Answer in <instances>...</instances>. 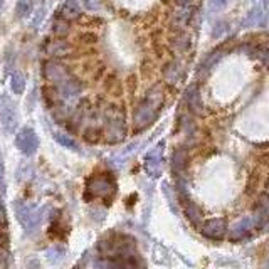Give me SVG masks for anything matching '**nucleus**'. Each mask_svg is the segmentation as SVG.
Instances as JSON below:
<instances>
[{
  "label": "nucleus",
  "instance_id": "obj_1",
  "mask_svg": "<svg viewBox=\"0 0 269 269\" xmlns=\"http://www.w3.org/2000/svg\"><path fill=\"white\" fill-rule=\"evenodd\" d=\"M98 253L105 258H126V256H133L136 249V242L131 236L125 234H114V236L105 237L98 242Z\"/></svg>",
  "mask_w": 269,
  "mask_h": 269
},
{
  "label": "nucleus",
  "instance_id": "obj_2",
  "mask_svg": "<svg viewBox=\"0 0 269 269\" xmlns=\"http://www.w3.org/2000/svg\"><path fill=\"white\" fill-rule=\"evenodd\" d=\"M161 101H163V96L159 89H153L147 95V98L140 103V106L136 108L135 113V125L136 128H147L148 125H152L155 121L157 114H159V109L161 106Z\"/></svg>",
  "mask_w": 269,
  "mask_h": 269
},
{
  "label": "nucleus",
  "instance_id": "obj_3",
  "mask_svg": "<svg viewBox=\"0 0 269 269\" xmlns=\"http://www.w3.org/2000/svg\"><path fill=\"white\" fill-rule=\"evenodd\" d=\"M116 192V183L109 173H96L86 183L84 199L91 200L96 197H113Z\"/></svg>",
  "mask_w": 269,
  "mask_h": 269
},
{
  "label": "nucleus",
  "instance_id": "obj_4",
  "mask_svg": "<svg viewBox=\"0 0 269 269\" xmlns=\"http://www.w3.org/2000/svg\"><path fill=\"white\" fill-rule=\"evenodd\" d=\"M0 123L7 133H14L19 123V114H17L14 101L5 95L0 96Z\"/></svg>",
  "mask_w": 269,
  "mask_h": 269
},
{
  "label": "nucleus",
  "instance_id": "obj_5",
  "mask_svg": "<svg viewBox=\"0 0 269 269\" xmlns=\"http://www.w3.org/2000/svg\"><path fill=\"white\" fill-rule=\"evenodd\" d=\"M177 190H178V200L182 204V209L185 212L187 219H189L194 225H199L200 224V211L197 207V204L190 199L189 192H187V187H185V182L182 178H178L177 182Z\"/></svg>",
  "mask_w": 269,
  "mask_h": 269
},
{
  "label": "nucleus",
  "instance_id": "obj_6",
  "mask_svg": "<svg viewBox=\"0 0 269 269\" xmlns=\"http://www.w3.org/2000/svg\"><path fill=\"white\" fill-rule=\"evenodd\" d=\"M106 138L109 142H119L125 138V119L118 111H111L106 116Z\"/></svg>",
  "mask_w": 269,
  "mask_h": 269
},
{
  "label": "nucleus",
  "instance_id": "obj_7",
  "mask_svg": "<svg viewBox=\"0 0 269 269\" xmlns=\"http://www.w3.org/2000/svg\"><path fill=\"white\" fill-rule=\"evenodd\" d=\"M15 147L24 155H34L39 148V138L32 128H22L15 136Z\"/></svg>",
  "mask_w": 269,
  "mask_h": 269
},
{
  "label": "nucleus",
  "instance_id": "obj_8",
  "mask_svg": "<svg viewBox=\"0 0 269 269\" xmlns=\"http://www.w3.org/2000/svg\"><path fill=\"white\" fill-rule=\"evenodd\" d=\"M161 159H163V143L152 148V150L147 153V157H145V168H147L148 175L159 177L160 168H161Z\"/></svg>",
  "mask_w": 269,
  "mask_h": 269
},
{
  "label": "nucleus",
  "instance_id": "obj_9",
  "mask_svg": "<svg viewBox=\"0 0 269 269\" xmlns=\"http://www.w3.org/2000/svg\"><path fill=\"white\" fill-rule=\"evenodd\" d=\"M227 230L224 219H211L202 225V234L209 239H222Z\"/></svg>",
  "mask_w": 269,
  "mask_h": 269
},
{
  "label": "nucleus",
  "instance_id": "obj_10",
  "mask_svg": "<svg viewBox=\"0 0 269 269\" xmlns=\"http://www.w3.org/2000/svg\"><path fill=\"white\" fill-rule=\"evenodd\" d=\"M44 76H46V79H49V81L61 83L62 79L67 78V72L64 69V66H61L59 62L49 61V62H46V66H44Z\"/></svg>",
  "mask_w": 269,
  "mask_h": 269
},
{
  "label": "nucleus",
  "instance_id": "obj_11",
  "mask_svg": "<svg viewBox=\"0 0 269 269\" xmlns=\"http://www.w3.org/2000/svg\"><path fill=\"white\" fill-rule=\"evenodd\" d=\"M59 84H61V95L62 98H66V100L76 98L81 93V84L76 79L69 78V76H67L66 79H62Z\"/></svg>",
  "mask_w": 269,
  "mask_h": 269
},
{
  "label": "nucleus",
  "instance_id": "obj_12",
  "mask_svg": "<svg viewBox=\"0 0 269 269\" xmlns=\"http://www.w3.org/2000/svg\"><path fill=\"white\" fill-rule=\"evenodd\" d=\"M253 219L251 217H244L242 220H239L236 225H234L232 232H230V236H232L234 239H242L246 236H249L251 229H253Z\"/></svg>",
  "mask_w": 269,
  "mask_h": 269
},
{
  "label": "nucleus",
  "instance_id": "obj_13",
  "mask_svg": "<svg viewBox=\"0 0 269 269\" xmlns=\"http://www.w3.org/2000/svg\"><path fill=\"white\" fill-rule=\"evenodd\" d=\"M187 161H189V157H187V150L183 148H177L173 152V157H172V168L175 173L178 172H183L187 166Z\"/></svg>",
  "mask_w": 269,
  "mask_h": 269
},
{
  "label": "nucleus",
  "instance_id": "obj_14",
  "mask_svg": "<svg viewBox=\"0 0 269 269\" xmlns=\"http://www.w3.org/2000/svg\"><path fill=\"white\" fill-rule=\"evenodd\" d=\"M116 259L119 264V269H145V264L142 259H138L136 256H126V258H113Z\"/></svg>",
  "mask_w": 269,
  "mask_h": 269
},
{
  "label": "nucleus",
  "instance_id": "obj_15",
  "mask_svg": "<svg viewBox=\"0 0 269 269\" xmlns=\"http://www.w3.org/2000/svg\"><path fill=\"white\" fill-rule=\"evenodd\" d=\"M79 12H81V7L78 5L76 0H67L61 8V15L64 19H74V17L79 15Z\"/></svg>",
  "mask_w": 269,
  "mask_h": 269
},
{
  "label": "nucleus",
  "instance_id": "obj_16",
  "mask_svg": "<svg viewBox=\"0 0 269 269\" xmlns=\"http://www.w3.org/2000/svg\"><path fill=\"white\" fill-rule=\"evenodd\" d=\"M187 103H189L190 109L195 111V113L202 111V101H200V95L195 88H190L189 91H187Z\"/></svg>",
  "mask_w": 269,
  "mask_h": 269
},
{
  "label": "nucleus",
  "instance_id": "obj_17",
  "mask_svg": "<svg viewBox=\"0 0 269 269\" xmlns=\"http://www.w3.org/2000/svg\"><path fill=\"white\" fill-rule=\"evenodd\" d=\"M54 140L57 143H61L62 147L69 148V150H74V152H79V145L74 142V140L71 138V136L64 135V133H59V131H55L54 133Z\"/></svg>",
  "mask_w": 269,
  "mask_h": 269
},
{
  "label": "nucleus",
  "instance_id": "obj_18",
  "mask_svg": "<svg viewBox=\"0 0 269 269\" xmlns=\"http://www.w3.org/2000/svg\"><path fill=\"white\" fill-rule=\"evenodd\" d=\"M64 256H66V249H64L62 246H54V247H51V249L46 251V259H48L49 263H53V264L61 261Z\"/></svg>",
  "mask_w": 269,
  "mask_h": 269
},
{
  "label": "nucleus",
  "instance_id": "obj_19",
  "mask_svg": "<svg viewBox=\"0 0 269 269\" xmlns=\"http://www.w3.org/2000/svg\"><path fill=\"white\" fill-rule=\"evenodd\" d=\"M253 222L258 225V227L263 229L264 225L269 224V212L263 206H258V209H256V212H254V220Z\"/></svg>",
  "mask_w": 269,
  "mask_h": 269
},
{
  "label": "nucleus",
  "instance_id": "obj_20",
  "mask_svg": "<svg viewBox=\"0 0 269 269\" xmlns=\"http://www.w3.org/2000/svg\"><path fill=\"white\" fill-rule=\"evenodd\" d=\"M10 86H12V91H14L15 95H22L24 89H25V79H24V76L19 74V72H15V74L12 76Z\"/></svg>",
  "mask_w": 269,
  "mask_h": 269
},
{
  "label": "nucleus",
  "instance_id": "obj_21",
  "mask_svg": "<svg viewBox=\"0 0 269 269\" xmlns=\"http://www.w3.org/2000/svg\"><path fill=\"white\" fill-rule=\"evenodd\" d=\"M230 0H211L209 2V10L211 12H220L229 5Z\"/></svg>",
  "mask_w": 269,
  "mask_h": 269
},
{
  "label": "nucleus",
  "instance_id": "obj_22",
  "mask_svg": "<svg viewBox=\"0 0 269 269\" xmlns=\"http://www.w3.org/2000/svg\"><path fill=\"white\" fill-rule=\"evenodd\" d=\"M0 190H3L5 194V165H3L2 153H0Z\"/></svg>",
  "mask_w": 269,
  "mask_h": 269
},
{
  "label": "nucleus",
  "instance_id": "obj_23",
  "mask_svg": "<svg viewBox=\"0 0 269 269\" xmlns=\"http://www.w3.org/2000/svg\"><path fill=\"white\" fill-rule=\"evenodd\" d=\"M84 138H86L89 143H95V142L100 140V133H98L96 128H89L86 133H84Z\"/></svg>",
  "mask_w": 269,
  "mask_h": 269
},
{
  "label": "nucleus",
  "instance_id": "obj_24",
  "mask_svg": "<svg viewBox=\"0 0 269 269\" xmlns=\"http://www.w3.org/2000/svg\"><path fill=\"white\" fill-rule=\"evenodd\" d=\"M83 2L89 10H98V7H100V0H83Z\"/></svg>",
  "mask_w": 269,
  "mask_h": 269
},
{
  "label": "nucleus",
  "instance_id": "obj_25",
  "mask_svg": "<svg viewBox=\"0 0 269 269\" xmlns=\"http://www.w3.org/2000/svg\"><path fill=\"white\" fill-rule=\"evenodd\" d=\"M259 59L269 67V49H261L259 51Z\"/></svg>",
  "mask_w": 269,
  "mask_h": 269
},
{
  "label": "nucleus",
  "instance_id": "obj_26",
  "mask_svg": "<svg viewBox=\"0 0 269 269\" xmlns=\"http://www.w3.org/2000/svg\"><path fill=\"white\" fill-rule=\"evenodd\" d=\"M27 10H29V5H25V2H20L19 5H17V14H19V15L25 17V14H27Z\"/></svg>",
  "mask_w": 269,
  "mask_h": 269
},
{
  "label": "nucleus",
  "instance_id": "obj_27",
  "mask_svg": "<svg viewBox=\"0 0 269 269\" xmlns=\"http://www.w3.org/2000/svg\"><path fill=\"white\" fill-rule=\"evenodd\" d=\"M7 241H8V239H7V232H3V229L0 227V251H2L3 247L7 246Z\"/></svg>",
  "mask_w": 269,
  "mask_h": 269
},
{
  "label": "nucleus",
  "instance_id": "obj_28",
  "mask_svg": "<svg viewBox=\"0 0 269 269\" xmlns=\"http://www.w3.org/2000/svg\"><path fill=\"white\" fill-rule=\"evenodd\" d=\"M177 2H178V5H180V7L187 8V7L190 5V2H192V0H177Z\"/></svg>",
  "mask_w": 269,
  "mask_h": 269
},
{
  "label": "nucleus",
  "instance_id": "obj_29",
  "mask_svg": "<svg viewBox=\"0 0 269 269\" xmlns=\"http://www.w3.org/2000/svg\"><path fill=\"white\" fill-rule=\"evenodd\" d=\"M2 2H3V0H0V5H2Z\"/></svg>",
  "mask_w": 269,
  "mask_h": 269
},
{
  "label": "nucleus",
  "instance_id": "obj_30",
  "mask_svg": "<svg viewBox=\"0 0 269 269\" xmlns=\"http://www.w3.org/2000/svg\"><path fill=\"white\" fill-rule=\"evenodd\" d=\"M268 189H269V185H268Z\"/></svg>",
  "mask_w": 269,
  "mask_h": 269
}]
</instances>
